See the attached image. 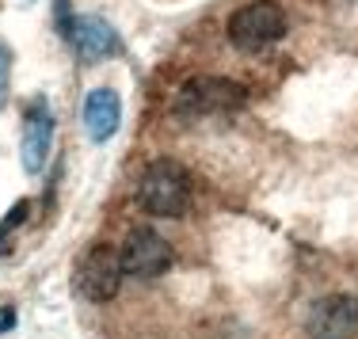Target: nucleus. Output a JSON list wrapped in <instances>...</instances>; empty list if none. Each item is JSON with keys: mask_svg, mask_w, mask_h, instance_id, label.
<instances>
[{"mask_svg": "<svg viewBox=\"0 0 358 339\" xmlns=\"http://www.w3.org/2000/svg\"><path fill=\"white\" fill-rule=\"evenodd\" d=\"M50 145H54V115H50L46 99H35L23 115V141H20V157H23V168L27 175H38L46 168V157H50Z\"/></svg>", "mask_w": 358, "mask_h": 339, "instance_id": "obj_8", "label": "nucleus"}, {"mask_svg": "<svg viewBox=\"0 0 358 339\" xmlns=\"http://www.w3.org/2000/svg\"><path fill=\"white\" fill-rule=\"evenodd\" d=\"M65 42L73 46V54L84 65L107 62V57L118 54V31L110 27L103 15H73V27L65 35Z\"/></svg>", "mask_w": 358, "mask_h": 339, "instance_id": "obj_6", "label": "nucleus"}, {"mask_svg": "<svg viewBox=\"0 0 358 339\" xmlns=\"http://www.w3.org/2000/svg\"><path fill=\"white\" fill-rule=\"evenodd\" d=\"M23 217H27V202H15V206H12V210H8V217H4V225H0V236H4V233H8V229H15V225H20V222H23Z\"/></svg>", "mask_w": 358, "mask_h": 339, "instance_id": "obj_12", "label": "nucleus"}, {"mask_svg": "<svg viewBox=\"0 0 358 339\" xmlns=\"http://www.w3.org/2000/svg\"><path fill=\"white\" fill-rule=\"evenodd\" d=\"M248 99V88L229 76H194L179 88L176 96V111L187 115V118H199V115H225V111H236L244 107Z\"/></svg>", "mask_w": 358, "mask_h": 339, "instance_id": "obj_2", "label": "nucleus"}, {"mask_svg": "<svg viewBox=\"0 0 358 339\" xmlns=\"http://www.w3.org/2000/svg\"><path fill=\"white\" fill-rule=\"evenodd\" d=\"M54 20H57V31H62V38H65V35H69V27H73L69 0H54Z\"/></svg>", "mask_w": 358, "mask_h": 339, "instance_id": "obj_11", "label": "nucleus"}, {"mask_svg": "<svg viewBox=\"0 0 358 339\" xmlns=\"http://www.w3.org/2000/svg\"><path fill=\"white\" fill-rule=\"evenodd\" d=\"M138 206L152 217H179L191 206V180L187 172L172 160H157L149 164V172L141 175L138 187Z\"/></svg>", "mask_w": 358, "mask_h": 339, "instance_id": "obj_1", "label": "nucleus"}, {"mask_svg": "<svg viewBox=\"0 0 358 339\" xmlns=\"http://www.w3.org/2000/svg\"><path fill=\"white\" fill-rule=\"evenodd\" d=\"M172 244L160 233H152L149 225L130 229L126 240L118 244V264H122V275L130 278H160L172 267Z\"/></svg>", "mask_w": 358, "mask_h": 339, "instance_id": "obj_4", "label": "nucleus"}, {"mask_svg": "<svg viewBox=\"0 0 358 339\" xmlns=\"http://www.w3.org/2000/svg\"><path fill=\"white\" fill-rule=\"evenodd\" d=\"M313 339H351L358 332V298L351 294H331L320 298L309 312Z\"/></svg>", "mask_w": 358, "mask_h": 339, "instance_id": "obj_7", "label": "nucleus"}, {"mask_svg": "<svg viewBox=\"0 0 358 339\" xmlns=\"http://www.w3.org/2000/svg\"><path fill=\"white\" fill-rule=\"evenodd\" d=\"M122 286V264H118V248L96 244L80 256L76 264V290L88 301H110Z\"/></svg>", "mask_w": 358, "mask_h": 339, "instance_id": "obj_5", "label": "nucleus"}, {"mask_svg": "<svg viewBox=\"0 0 358 339\" xmlns=\"http://www.w3.org/2000/svg\"><path fill=\"white\" fill-rule=\"evenodd\" d=\"M80 118H84V134L92 141H110L118 134V122H122V99H118V92L92 88L84 96Z\"/></svg>", "mask_w": 358, "mask_h": 339, "instance_id": "obj_9", "label": "nucleus"}, {"mask_svg": "<svg viewBox=\"0 0 358 339\" xmlns=\"http://www.w3.org/2000/svg\"><path fill=\"white\" fill-rule=\"evenodd\" d=\"M8 88H12V50L0 42V107L8 99Z\"/></svg>", "mask_w": 358, "mask_h": 339, "instance_id": "obj_10", "label": "nucleus"}, {"mask_svg": "<svg viewBox=\"0 0 358 339\" xmlns=\"http://www.w3.org/2000/svg\"><path fill=\"white\" fill-rule=\"evenodd\" d=\"M286 27L289 20L275 0H255V4H244L241 12L229 15V42L236 50H263L286 38Z\"/></svg>", "mask_w": 358, "mask_h": 339, "instance_id": "obj_3", "label": "nucleus"}]
</instances>
